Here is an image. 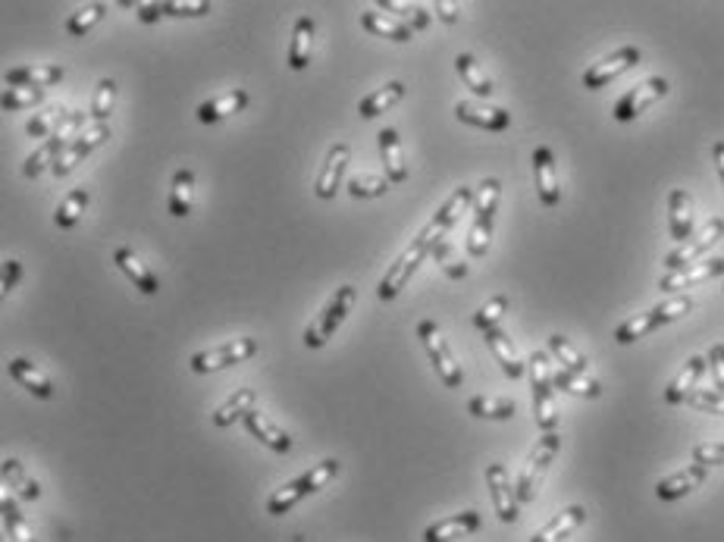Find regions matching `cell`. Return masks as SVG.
<instances>
[{
    "instance_id": "6da1fadb",
    "label": "cell",
    "mask_w": 724,
    "mask_h": 542,
    "mask_svg": "<svg viewBox=\"0 0 724 542\" xmlns=\"http://www.w3.org/2000/svg\"><path fill=\"white\" fill-rule=\"evenodd\" d=\"M693 311V298L690 295H671L668 301L656 304V308H649L643 314H634L630 320H624L618 329H615V342L618 345H630L637 342L649 333H656L659 326H668L674 320H681Z\"/></svg>"
},
{
    "instance_id": "7a4b0ae2",
    "label": "cell",
    "mask_w": 724,
    "mask_h": 542,
    "mask_svg": "<svg viewBox=\"0 0 724 542\" xmlns=\"http://www.w3.org/2000/svg\"><path fill=\"white\" fill-rule=\"evenodd\" d=\"M336 474H339V461H336V458H326V461L314 464V467L305 470V474H301L298 480H292V483H286L283 489H276V492H273L270 502H267V514H273V517L289 514L301 499L314 496V492L323 489V486L330 483Z\"/></svg>"
},
{
    "instance_id": "3957f363",
    "label": "cell",
    "mask_w": 724,
    "mask_h": 542,
    "mask_svg": "<svg viewBox=\"0 0 724 542\" xmlns=\"http://www.w3.org/2000/svg\"><path fill=\"white\" fill-rule=\"evenodd\" d=\"M499 198H502V182L499 179H483L477 185L474 195V226L467 232V254L471 257H483L489 251V242H493V220L499 210Z\"/></svg>"
},
{
    "instance_id": "277c9868",
    "label": "cell",
    "mask_w": 724,
    "mask_h": 542,
    "mask_svg": "<svg viewBox=\"0 0 724 542\" xmlns=\"http://www.w3.org/2000/svg\"><path fill=\"white\" fill-rule=\"evenodd\" d=\"M530 386H533V420L543 433H555L558 411H555V383H552V364L546 351H533L530 361Z\"/></svg>"
},
{
    "instance_id": "5b68a950",
    "label": "cell",
    "mask_w": 724,
    "mask_h": 542,
    "mask_svg": "<svg viewBox=\"0 0 724 542\" xmlns=\"http://www.w3.org/2000/svg\"><path fill=\"white\" fill-rule=\"evenodd\" d=\"M558 452H562V436H558V433H543L540 439H536L533 452L527 455V464H524L521 477H518V486H515L521 505L536 499V489H540L546 470H549V464L555 461Z\"/></svg>"
},
{
    "instance_id": "8992f818",
    "label": "cell",
    "mask_w": 724,
    "mask_h": 542,
    "mask_svg": "<svg viewBox=\"0 0 724 542\" xmlns=\"http://www.w3.org/2000/svg\"><path fill=\"white\" fill-rule=\"evenodd\" d=\"M355 286H342L336 289V295L326 301V308L320 311V317L305 329V345L308 348H323L326 342H330L336 336V329L342 326V320L348 317V311L355 308Z\"/></svg>"
},
{
    "instance_id": "52a82bcc",
    "label": "cell",
    "mask_w": 724,
    "mask_h": 542,
    "mask_svg": "<svg viewBox=\"0 0 724 542\" xmlns=\"http://www.w3.org/2000/svg\"><path fill=\"white\" fill-rule=\"evenodd\" d=\"M417 339L424 342V348H427V355H430V361H433V370H436V376L442 380V386H446V389H461V383H464L461 364L455 361V355L449 351L446 339H442L439 326H436L433 320H420V323H417Z\"/></svg>"
},
{
    "instance_id": "ba28073f",
    "label": "cell",
    "mask_w": 724,
    "mask_h": 542,
    "mask_svg": "<svg viewBox=\"0 0 724 542\" xmlns=\"http://www.w3.org/2000/svg\"><path fill=\"white\" fill-rule=\"evenodd\" d=\"M430 248H433V245H430L427 235H417V239L399 254V261H395V264L386 270V276L380 279V289H377L380 301H392L395 295H399V292L408 286V279L414 276V270L430 257Z\"/></svg>"
},
{
    "instance_id": "9c48e42d",
    "label": "cell",
    "mask_w": 724,
    "mask_h": 542,
    "mask_svg": "<svg viewBox=\"0 0 724 542\" xmlns=\"http://www.w3.org/2000/svg\"><path fill=\"white\" fill-rule=\"evenodd\" d=\"M254 355H258V339L245 336V339H236V342L198 351V355H192L189 364H192L195 373H214V370H223V367H232V364H245Z\"/></svg>"
},
{
    "instance_id": "30bf717a",
    "label": "cell",
    "mask_w": 724,
    "mask_h": 542,
    "mask_svg": "<svg viewBox=\"0 0 724 542\" xmlns=\"http://www.w3.org/2000/svg\"><path fill=\"white\" fill-rule=\"evenodd\" d=\"M668 79H662V76H649L646 82H640V85H634L630 88L624 98L615 104V110H612V116L618 123H634L640 113H646L652 104H659L665 94H668Z\"/></svg>"
},
{
    "instance_id": "8fae6325",
    "label": "cell",
    "mask_w": 724,
    "mask_h": 542,
    "mask_svg": "<svg viewBox=\"0 0 724 542\" xmlns=\"http://www.w3.org/2000/svg\"><path fill=\"white\" fill-rule=\"evenodd\" d=\"M721 235H724V220H721V217L709 220L703 229L693 235V239H687L684 245H677V248L665 257V270L674 273V270H684V267H690V264H699V257H703L706 251H712V248L718 245Z\"/></svg>"
},
{
    "instance_id": "7c38bea8",
    "label": "cell",
    "mask_w": 724,
    "mask_h": 542,
    "mask_svg": "<svg viewBox=\"0 0 724 542\" xmlns=\"http://www.w3.org/2000/svg\"><path fill=\"white\" fill-rule=\"evenodd\" d=\"M640 60H643V51H640V47L624 44V47H618L615 54H609L605 60L593 63V66L587 69V73H583V88L599 91V88H605V85H612L618 76H624L627 69H634Z\"/></svg>"
},
{
    "instance_id": "4fadbf2b",
    "label": "cell",
    "mask_w": 724,
    "mask_h": 542,
    "mask_svg": "<svg viewBox=\"0 0 724 542\" xmlns=\"http://www.w3.org/2000/svg\"><path fill=\"white\" fill-rule=\"evenodd\" d=\"M474 195H477V188H471V185H461V188H455V192L446 198V204H442L436 214H433V220L420 229V235H427L430 239V245H436V242H442L446 239V232L461 220V214L467 210V204H474Z\"/></svg>"
},
{
    "instance_id": "5bb4252c",
    "label": "cell",
    "mask_w": 724,
    "mask_h": 542,
    "mask_svg": "<svg viewBox=\"0 0 724 542\" xmlns=\"http://www.w3.org/2000/svg\"><path fill=\"white\" fill-rule=\"evenodd\" d=\"M110 138V126L107 123H95V126H88L82 135H76L73 141H69V145L63 148V154H60V160L54 163V176L57 179H63V176H69L73 173L79 163L91 154V151H98L104 141Z\"/></svg>"
},
{
    "instance_id": "9a60e30c",
    "label": "cell",
    "mask_w": 724,
    "mask_h": 542,
    "mask_svg": "<svg viewBox=\"0 0 724 542\" xmlns=\"http://www.w3.org/2000/svg\"><path fill=\"white\" fill-rule=\"evenodd\" d=\"M486 486H489V496H493L499 521L502 524H515L521 502H518V489L511 486V480H508L505 464H486Z\"/></svg>"
},
{
    "instance_id": "2e32d148",
    "label": "cell",
    "mask_w": 724,
    "mask_h": 542,
    "mask_svg": "<svg viewBox=\"0 0 724 542\" xmlns=\"http://www.w3.org/2000/svg\"><path fill=\"white\" fill-rule=\"evenodd\" d=\"M715 276H724V257H712V261H703V264H690L684 270H674V273H665L659 279V289L671 298L684 289H693V286H703V282L715 279Z\"/></svg>"
},
{
    "instance_id": "e0dca14e",
    "label": "cell",
    "mask_w": 724,
    "mask_h": 542,
    "mask_svg": "<svg viewBox=\"0 0 724 542\" xmlns=\"http://www.w3.org/2000/svg\"><path fill=\"white\" fill-rule=\"evenodd\" d=\"M455 116L461 123H471L477 129H486V132H505L511 126V113L508 110L489 107V104H480V101H458L455 104Z\"/></svg>"
},
{
    "instance_id": "ac0fdd59",
    "label": "cell",
    "mask_w": 724,
    "mask_h": 542,
    "mask_svg": "<svg viewBox=\"0 0 724 542\" xmlns=\"http://www.w3.org/2000/svg\"><path fill=\"white\" fill-rule=\"evenodd\" d=\"M348 160H352V148H348V145H333L330 148V154H326V160H323V170L317 176V185H314L317 198H323V201L336 198Z\"/></svg>"
},
{
    "instance_id": "d6986e66",
    "label": "cell",
    "mask_w": 724,
    "mask_h": 542,
    "mask_svg": "<svg viewBox=\"0 0 724 542\" xmlns=\"http://www.w3.org/2000/svg\"><path fill=\"white\" fill-rule=\"evenodd\" d=\"M533 176H536V192H540L543 207H555L562 201V188H558V173H555V157L546 145L533 151Z\"/></svg>"
},
{
    "instance_id": "ffe728a7",
    "label": "cell",
    "mask_w": 724,
    "mask_h": 542,
    "mask_svg": "<svg viewBox=\"0 0 724 542\" xmlns=\"http://www.w3.org/2000/svg\"><path fill=\"white\" fill-rule=\"evenodd\" d=\"M706 474H709V467H703V464H690V467H684V470H677V474L659 480L656 496H659L662 502H677V499H684V496H690L693 489H699V486L706 483Z\"/></svg>"
},
{
    "instance_id": "44dd1931",
    "label": "cell",
    "mask_w": 724,
    "mask_h": 542,
    "mask_svg": "<svg viewBox=\"0 0 724 542\" xmlns=\"http://www.w3.org/2000/svg\"><path fill=\"white\" fill-rule=\"evenodd\" d=\"M583 524H587V508H583V505H568V508L558 511L540 533H533L530 542H565V539H571Z\"/></svg>"
},
{
    "instance_id": "7402d4cb",
    "label": "cell",
    "mask_w": 724,
    "mask_h": 542,
    "mask_svg": "<svg viewBox=\"0 0 724 542\" xmlns=\"http://www.w3.org/2000/svg\"><path fill=\"white\" fill-rule=\"evenodd\" d=\"M668 229L677 245H684L693 235V198L684 188H674L668 198Z\"/></svg>"
},
{
    "instance_id": "603a6c76",
    "label": "cell",
    "mask_w": 724,
    "mask_h": 542,
    "mask_svg": "<svg viewBox=\"0 0 724 542\" xmlns=\"http://www.w3.org/2000/svg\"><path fill=\"white\" fill-rule=\"evenodd\" d=\"M706 367H709L706 358H699V355L687 358V364L681 367V373H677L674 380L668 383L665 402H668V405H687V398L696 392V383H699V376L706 373Z\"/></svg>"
},
{
    "instance_id": "cb8c5ba5",
    "label": "cell",
    "mask_w": 724,
    "mask_h": 542,
    "mask_svg": "<svg viewBox=\"0 0 724 542\" xmlns=\"http://www.w3.org/2000/svg\"><path fill=\"white\" fill-rule=\"evenodd\" d=\"M245 427H248V433L254 436V439H261L270 452H279V455H286L289 449H292V439H289V433H283L276 427V423L267 417V414H261V411H248L245 417Z\"/></svg>"
},
{
    "instance_id": "d4e9b609",
    "label": "cell",
    "mask_w": 724,
    "mask_h": 542,
    "mask_svg": "<svg viewBox=\"0 0 724 542\" xmlns=\"http://www.w3.org/2000/svg\"><path fill=\"white\" fill-rule=\"evenodd\" d=\"M480 514L477 511H461L455 517H446V521H439L433 527H427L424 533V542H452V539H461V536H471L480 530Z\"/></svg>"
},
{
    "instance_id": "484cf974",
    "label": "cell",
    "mask_w": 724,
    "mask_h": 542,
    "mask_svg": "<svg viewBox=\"0 0 724 542\" xmlns=\"http://www.w3.org/2000/svg\"><path fill=\"white\" fill-rule=\"evenodd\" d=\"M245 107H248V91L245 88H232L226 94H217V98L204 101L198 107V120L210 126V123L226 120V116H232V113H242Z\"/></svg>"
},
{
    "instance_id": "4316f807",
    "label": "cell",
    "mask_w": 724,
    "mask_h": 542,
    "mask_svg": "<svg viewBox=\"0 0 724 542\" xmlns=\"http://www.w3.org/2000/svg\"><path fill=\"white\" fill-rule=\"evenodd\" d=\"M113 264L129 276V282H135V289L142 292V295H157L160 282H157V276L142 264V257H138L135 251L116 248V251H113Z\"/></svg>"
},
{
    "instance_id": "83f0119b",
    "label": "cell",
    "mask_w": 724,
    "mask_h": 542,
    "mask_svg": "<svg viewBox=\"0 0 724 542\" xmlns=\"http://www.w3.org/2000/svg\"><path fill=\"white\" fill-rule=\"evenodd\" d=\"M380 157L386 167V179L392 185H402L408 179V163H405V151H402V138L395 129L380 132Z\"/></svg>"
},
{
    "instance_id": "f1b7e54d",
    "label": "cell",
    "mask_w": 724,
    "mask_h": 542,
    "mask_svg": "<svg viewBox=\"0 0 724 542\" xmlns=\"http://www.w3.org/2000/svg\"><path fill=\"white\" fill-rule=\"evenodd\" d=\"M483 339H486L489 351L496 355V361L502 364V373L508 376V380H521V376H524V361L518 358L515 342H511L499 326L489 329V333H483Z\"/></svg>"
},
{
    "instance_id": "f546056e",
    "label": "cell",
    "mask_w": 724,
    "mask_h": 542,
    "mask_svg": "<svg viewBox=\"0 0 724 542\" xmlns=\"http://www.w3.org/2000/svg\"><path fill=\"white\" fill-rule=\"evenodd\" d=\"M361 26H364L370 35L399 41V44H408V41L414 38V32L405 26V22H399V19L383 13V10H367V13H361Z\"/></svg>"
},
{
    "instance_id": "4dcf8cb0",
    "label": "cell",
    "mask_w": 724,
    "mask_h": 542,
    "mask_svg": "<svg viewBox=\"0 0 724 542\" xmlns=\"http://www.w3.org/2000/svg\"><path fill=\"white\" fill-rule=\"evenodd\" d=\"M63 79V66H19L7 73L10 88H51Z\"/></svg>"
},
{
    "instance_id": "1f68e13d",
    "label": "cell",
    "mask_w": 724,
    "mask_h": 542,
    "mask_svg": "<svg viewBox=\"0 0 724 542\" xmlns=\"http://www.w3.org/2000/svg\"><path fill=\"white\" fill-rule=\"evenodd\" d=\"M311 44H314V19L311 16H298L295 29H292V44H289V69H295V73L308 69Z\"/></svg>"
},
{
    "instance_id": "d6a6232c",
    "label": "cell",
    "mask_w": 724,
    "mask_h": 542,
    "mask_svg": "<svg viewBox=\"0 0 724 542\" xmlns=\"http://www.w3.org/2000/svg\"><path fill=\"white\" fill-rule=\"evenodd\" d=\"M402 98H405V85H402V82H386L383 88H377L373 94H367V98L358 104L361 120H373V116H380V113L392 110Z\"/></svg>"
},
{
    "instance_id": "836d02e7",
    "label": "cell",
    "mask_w": 724,
    "mask_h": 542,
    "mask_svg": "<svg viewBox=\"0 0 724 542\" xmlns=\"http://www.w3.org/2000/svg\"><path fill=\"white\" fill-rule=\"evenodd\" d=\"M10 376L13 380L22 386V389H29L32 395H38V398H51L54 395V386H51V380L48 376H44L32 361H26V358H13L10 361Z\"/></svg>"
},
{
    "instance_id": "e575fe53",
    "label": "cell",
    "mask_w": 724,
    "mask_h": 542,
    "mask_svg": "<svg viewBox=\"0 0 724 542\" xmlns=\"http://www.w3.org/2000/svg\"><path fill=\"white\" fill-rule=\"evenodd\" d=\"M0 474H4V486L13 489L19 499H26V502H38V499H41L38 480H32V477L26 474V467H22L16 458H7L4 467H0Z\"/></svg>"
},
{
    "instance_id": "d590c367",
    "label": "cell",
    "mask_w": 724,
    "mask_h": 542,
    "mask_svg": "<svg viewBox=\"0 0 724 542\" xmlns=\"http://www.w3.org/2000/svg\"><path fill=\"white\" fill-rule=\"evenodd\" d=\"M195 204V173L192 170H176L173 176V188H170V214L173 217H189Z\"/></svg>"
},
{
    "instance_id": "8d00e7d4",
    "label": "cell",
    "mask_w": 724,
    "mask_h": 542,
    "mask_svg": "<svg viewBox=\"0 0 724 542\" xmlns=\"http://www.w3.org/2000/svg\"><path fill=\"white\" fill-rule=\"evenodd\" d=\"M380 10L395 16L399 22H405L411 32H424V29H430V22H433V16L424 7L408 4V0H380Z\"/></svg>"
},
{
    "instance_id": "74e56055",
    "label": "cell",
    "mask_w": 724,
    "mask_h": 542,
    "mask_svg": "<svg viewBox=\"0 0 724 542\" xmlns=\"http://www.w3.org/2000/svg\"><path fill=\"white\" fill-rule=\"evenodd\" d=\"M467 414H474L480 420H511L518 414V405L511 398H496V395H477L467 402Z\"/></svg>"
},
{
    "instance_id": "f35d334b",
    "label": "cell",
    "mask_w": 724,
    "mask_h": 542,
    "mask_svg": "<svg viewBox=\"0 0 724 542\" xmlns=\"http://www.w3.org/2000/svg\"><path fill=\"white\" fill-rule=\"evenodd\" d=\"M254 398H258V392H254V389H236L214 411V417H210V420H214V427L223 430V427H229V423H236V417H245L251 411V405H254Z\"/></svg>"
},
{
    "instance_id": "ab89813d",
    "label": "cell",
    "mask_w": 724,
    "mask_h": 542,
    "mask_svg": "<svg viewBox=\"0 0 724 542\" xmlns=\"http://www.w3.org/2000/svg\"><path fill=\"white\" fill-rule=\"evenodd\" d=\"M455 69H458V76H461V82L471 88L477 98H489V94H493L496 88H493V79H489L483 69H480V63L471 57V54H458L455 57Z\"/></svg>"
},
{
    "instance_id": "60d3db41",
    "label": "cell",
    "mask_w": 724,
    "mask_h": 542,
    "mask_svg": "<svg viewBox=\"0 0 724 542\" xmlns=\"http://www.w3.org/2000/svg\"><path fill=\"white\" fill-rule=\"evenodd\" d=\"M63 148H66V141H60V138H48L41 148H35V151L29 154V160H26V167H22V173H26L29 179H38L44 170H54V163L60 160Z\"/></svg>"
},
{
    "instance_id": "b9f144b4",
    "label": "cell",
    "mask_w": 724,
    "mask_h": 542,
    "mask_svg": "<svg viewBox=\"0 0 724 542\" xmlns=\"http://www.w3.org/2000/svg\"><path fill=\"white\" fill-rule=\"evenodd\" d=\"M549 351L558 358V364H562V370H571L577 376H590V361L580 355V351L571 345V339L565 336H549Z\"/></svg>"
},
{
    "instance_id": "7bdbcfd3",
    "label": "cell",
    "mask_w": 724,
    "mask_h": 542,
    "mask_svg": "<svg viewBox=\"0 0 724 542\" xmlns=\"http://www.w3.org/2000/svg\"><path fill=\"white\" fill-rule=\"evenodd\" d=\"M552 383H555V389H562L574 398H599L602 395V386L593 380V376H577L571 370H555Z\"/></svg>"
},
{
    "instance_id": "ee69618b",
    "label": "cell",
    "mask_w": 724,
    "mask_h": 542,
    "mask_svg": "<svg viewBox=\"0 0 724 542\" xmlns=\"http://www.w3.org/2000/svg\"><path fill=\"white\" fill-rule=\"evenodd\" d=\"M88 201H91V195L85 192V188H73V192H69V195L60 201L57 214H54L57 229H73V226L82 220V214H85Z\"/></svg>"
},
{
    "instance_id": "f6af8a7d",
    "label": "cell",
    "mask_w": 724,
    "mask_h": 542,
    "mask_svg": "<svg viewBox=\"0 0 724 542\" xmlns=\"http://www.w3.org/2000/svg\"><path fill=\"white\" fill-rule=\"evenodd\" d=\"M73 113V110H66V107H48V110H41L35 120H29L26 123V132L32 135V138H54L57 135V129L66 123V116Z\"/></svg>"
},
{
    "instance_id": "bcb514c9",
    "label": "cell",
    "mask_w": 724,
    "mask_h": 542,
    "mask_svg": "<svg viewBox=\"0 0 724 542\" xmlns=\"http://www.w3.org/2000/svg\"><path fill=\"white\" fill-rule=\"evenodd\" d=\"M0 514H4V527H7L13 542H35V533L26 524V517L19 514L16 502L10 499V492H4V499H0Z\"/></svg>"
},
{
    "instance_id": "7dc6e473",
    "label": "cell",
    "mask_w": 724,
    "mask_h": 542,
    "mask_svg": "<svg viewBox=\"0 0 724 542\" xmlns=\"http://www.w3.org/2000/svg\"><path fill=\"white\" fill-rule=\"evenodd\" d=\"M104 16H107V4H85L82 10H76L73 16L66 19V32L82 38V35H88L91 29H95Z\"/></svg>"
},
{
    "instance_id": "c3c4849f",
    "label": "cell",
    "mask_w": 724,
    "mask_h": 542,
    "mask_svg": "<svg viewBox=\"0 0 724 542\" xmlns=\"http://www.w3.org/2000/svg\"><path fill=\"white\" fill-rule=\"evenodd\" d=\"M430 257L433 261L442 267V273H446L449 279H464L467 276V264L461 261V257L455 254V248H452V242H436L433 248H430Z\"/></svg>"
},
{
    "instance_id": "681fc988",
    "label": "cell",
    "mask_w": 724,
    "mask_h": 542,
    "mask_svg": "<svg viewBox=\"0 0 724 542\" xmlns=\"http://www.w3.org/2000/svg\"><path fill=\"white\" fill-rule=\"evenodd\" d=\"M508 304H511V298L508 295H496V298H489L483 308L474 314V326L477 329H483V333H489V329H496L499 326V320L508 314Z\"/></svg>"
},
{
    "instance_id": "f907efd6",
    "label": "cell",
    "mask_w": 724,
    "mask_h": 542,
    "mask_svg": "<svg viewBox=\"0 0 724 542\" xmlns=\"http://www.w3.org/2000/svg\"><path fill=\"white\" fill-rule=\"evenodd\" d=\"M348 192H352V198H383L389 192V179L358 173V176L348 179Z\"/></svg>"
},
{
    "instance_id": "816d5d0a",
    "label": "cell",
    "mask_w": 724,
    "mask_h": 542,
    "mask_svg": "<svg viewBox=\"0 0 724 542\" xmlns=\"http://www.w3.org/2000/svg\"><path fill=\"white\" fill-rule=\"evenodd\" d=\"M113 104H116V82L101 79L98 88H95V101H91V120L107 123V116L113 113Z\"/></svg>"
},
{
    "instance_id": "f5cc1de1",
    "label": "cell",
    "mask_w": 724,
    "mask_h": 542,
    "mask_svg": "<svg viewBox=\"0 0 724 542\" xmlns=\"http://www.w3.org/2000/svg\"><path fill=\"white\" fill-rule=\"evenodd\" d=\"M44 101V91L41 88H7L4 98H0V107L16 113V110H29L35 104Z\"/></svg>"
},
{
    "instance_id": "db71d44e",
    "label": "cell",
    "mask_w": 724,
    "mask_h": 542,
    "mask_svg": "<svg viewBox=\"0 0 724 542\" xmlns=\"http://www.w3.org/2000/svg\"><path fill=\"white\" fill-rule=\"evenodd\" d=\"M687 405H690L693 411L721 414V417H724V392H718V389H696V392L687 398Z\"/></svg>"
},
{
    "instance_id": "11a10c76",
    "label": "cell",
    "mask_w": 724,
    "mask_h": 542,
    "mask_svg": "<svg viewBox=\"0 0 724 542\" xmlns=\"http://www.w3.org/2000/svg\"><path fill=\"white\" fill-rule=\"evenodd\" d=\"M693 464H703V467L724 464V442H699V445H693Z\"/></svg>"
},
{
    "instance_id": "9f6ffc18",
    "label": "cell",
    "mask_w": 724,
    "mask_h": 542,
    "mask_svg": "<svg viewBox=\"0 0 724 542\" xmlns=\"http://www.w3.org/2000/svg\"><path fill=\"white\" fill-rule=\"evenodd\" d=\"M210 4L204 0H167L163 4V16H207Z\"/></svg>"
},
{
    "instance_id": "6f0895ef",
    "label": "cell",
    "mask_w": 724,
    "mask_h": 542,
    "mask_svg": "<svg viewBox=\"0 0 724 542\" xmlns=\"http://www.w3.org/2000/svg\"><path fill=\"white\" fill-rule=\"evenodd\" d=\"M706 361H709V370H712L715 389H718V392H724V342H715V345L709 348Z\"/></svg>"
},
{
    "instance_id": "680465c9",
    "label": "cell",
    "mask_w": 724,
    "mask_h": 542,
    "mask_svg": "<svg viewBox=\"0 0 724 542\" xmlns=\"http://www.w3.org/2000/svg\"><path fill=\"white\" fill-rule=\"evenodd\" d=\"M82 126H85V110H73V113L66 116V123L57 129L54 138H60V141H66V145H69V141H73L76 135H82Z\"/></svg>"
},
{
    "instance_id": "91938a15",
    "label": "cell",
    "mask_w": 724,
    "mask_h": 542,
    "mask_svg": "<svg viewBox=\"0 0 724 542\" xmlns=\"http://www.w3.org/2000/svg\"><path fill=\"white\" fill-rule=\"evenodd\" d=\"M458 13H461V7L452 4V0H436V19H442V22H446V26H455V22H458Z\"/></svg>"
},
{
    "instance_id": "94428289",
    "label": "cell",
    "mask_w": 724,
    "mask_h": 542,
    "mask_svg": "<svg viewBox=\"0 0 724 542\" xmlns=\"http://www.w3.org/2000/svg\"><path fill=\"white\" fill-rule=\"evenodd\" d=\"M19 276H22V264L19 261H4V292L7 295L19 286Z\"/></svg>"
},
{
    "instance_id": "6125c7cd",
    "label": "cell",
    "mask_w": 724,
    "mask_h": 542,
    "mask_svg": "<svg viewBox=\"0 0 724 542\" xmlns=\"http://www.w3.org/2000/svg\"><path fill=\"white\" fill-rule=\"evenodd\" d=\"M135 13L142 22H157L163 16V4H135Z\"/></svg>"
},
{
    "instance_id": "be15d7a7",
    "label": "cell",
    "mask_w": 724,
    "mask_h": 542,
    "mask_svg": "<svg viewBox=\"0 0 724 542\" xmlns=\"http://www.w3.org/2000/svg\"><path fill=\"white\" fill-rule=\"evenodd\" d=\"M712 157H715L718 176H721V182H724V141H715V145H712Z\"/></svg>"
}]
</instances>
